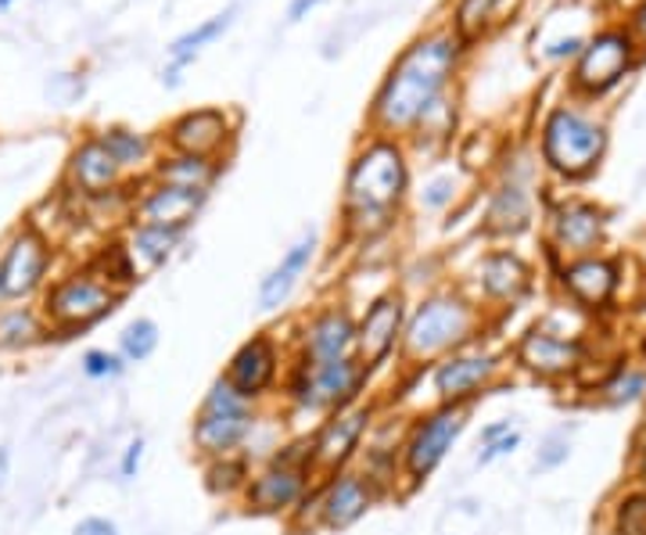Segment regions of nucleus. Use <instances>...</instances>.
<instances>
[{"mask_svg": "<svg viewBox=\"0 0 646 535\" xmlns=\"http://www.w3.org/2000/svg\"><path fill=\"white\" fill-rule=\"evenodd\" d=\"M456 65V40L427 37L395 61L388 80L381 83L374 101V127L384 133H406L421 127V119L431 112V104L442 98L450 72Z\"/></svg>", "mask_w": 646, "mask_h": 535, "instance_id": "obj_1", "label": "nucleus"}, {"mask_svg": "<svg viewBox=\"0 0 646 535\" xmlns=\"http://www.w3.org/2000/svg\"><path fill=\"white\" fill-rule=\"evenodd\" d=\"M410 188V165L395 141L366 144L345 176V226L360 238L388 231Z\"/></svg>", "mask_w": 646, "mask_h": 535, "instance_id": "obj_2", "label": "nucleus"}, {"mask_svg": "<svg viewBox=\"0 0 646 535\" xmlns=\"http://www.w3.org/2000/svg\"><path fill=\"white\" fill-rule=\"evenodd\" d=\"M485 313L482 305L464 292L442 287V292L424 295L410 310L398 360L406 366H435L438 360L460 353V349L482 345Z\"/></svg>", "mask_w": 646, "mask_h": 535, "instance_id": "obj_3", "label": "nucleus"}, {"mask_svg": "<svg viewBox=\"0 0 646 535\" xmlns=\"http://www.w3.org/2000/svg\"><path fill=\"white\" fill-rule=\"evenodd\" d=\"M374 371L360 356L334 360V363H287L281 395L291 410L313 417H327L334 410H345L352 403H363V392L371 388Z\"/></svg>", "mask_w": 646, "mask_h": 535, "instance_id": "obj_4", "label": "nucleus"}, {"mask_svg": "<svg viewBox=\"0 0 646 535\" xmlns=\"http://www.w3.org/2000/svg\"><path fill=\"white\" fill-rule=\"evenodd\" d=\"M316 482L320 475L313 467L310 438L287 442L263 467H255L249 488L241 493V507L255 517H291L302 507V499L313 493Z\"/></svg>", "mask_w": 646, "mask_h": 535, "instance_id": "obj_5", "label": "nucleus"}, {"mask_svg": "<svg viewBox=\"0 0 646 535\" xmlns=\"http://www.w3.org/2000/svg\"><path fill=\"white\" fill-rule=\"evenodd\" d=\"M607 151V130L575 109H553L543 127V162L557 176H589Z\"/></svg>", "mask_w": 646, "mask_h": 535, "instance_id": "obj_6", "label": "nucleus"}, {"mask_svg": "<svg viewBox=\"0 0 646 535\" xmlns=\"http://www.w3.org/2000/svg\"><path fill=\"white\" fill-rule=\"evenodd\" d=\"M467 417H471V406H442L438 403L435 410H427V414H421L406 427L403 478L410 482V488H421L442 467V461L456 446V438L464 435Z\"/></svg>", "mask_w": 646, "mask_h": 535, "instance_id": "obj_7", "label": "nucleus"}, {"mask_svg": "<svg viewBox=\"0 0 646 535\" xmlns=\"http://www.w3.org/2000/svg\"><path fill=\"white\" fill-rule=\"evenodd\" d=\"M377 410H381L377 403H352L345 410H334V414L316 424V432L310 435V453L320 478L352 467L363 442L377 427Z\"/></svg>", "mask_w": 646, "mask_h": 535, "instance_id": "obj_8", "label": "nucleus"}, {"mask_svg": "<svg viewBox=\"0 0 646 535\" xmlns=\"http://www.w3.org/2000/svg\"><path fill=\"white\" fill-rule=\"evenodd\" d=\"M503 366H506L503 356L485 345L460 349V353L427 366L431 392H435V400L442 406H471L485 392L496 388V381L503 377Z\"/></svg>", "mask_w": 646, "mask_h": 535, "instance_id": "obj_9", "label": "nucleus"}, {"mask_svg": "<svg viewBox=\"0 0 646 535\" xmlns=\"http://www.w3.org/2000/svg\"><path fill=\"white\" fill-rule=\"evenodd\" d=\"M115 302H119V292L101 273H72V277L58 281L48 292V299H43V316L51 320L54 331L72 334L98 324L101 316L115 310Z\"/></svg>", "mask_w": 646, "mask_h": 535, "instance_id": "obj_10", "label": "nucleus"}, {"mask_svg": "<svg viewBox=\"0 0 646 535\" xmlns=\"http://www.w3.org/2000/svg\"><path fill=\"white\" fill-rule=\"evenodd\" d=\"M356 356V316L349 305L327 302L313 310L291 334V360L316 366Z\"/></svg>", "mask_w": 646, "mask_h": 535, "instance_id": "obj_11", "label": "nucleus"}, {"mask_svg": "<svg viewBox=\"0 0 646 535\" xmlns=\"http://www.w3.org/2000/svg\"><path fill=\"white\" fill-rule=\"evenodd\" d=\"M287 363H291V349L276 334L259 331L249 342L238 345V353L230 356L223 377L249 395L252 403H263L266 395L276 392V385H284Z\"/></svg>", "mask_w": 646, "mask_h": 535, "instance_id": "obj_12", "label": "nucleus"}, {"mask_svg": "<svg viewBox=\"0 0 646 535\" xmlns=\"http://www.w3.org/2000/svg\"><path fill=\"white\" fill-rule=\"evenodd\" d=\"M316 496V528L323 532H345L360 525L381 499L377 485L356 467H345L337 475H323L313 488Z\"/></svg>", "mask_w": 646, "mask_h": 535, "instance_id": "obj_13", "label": "nucleus"}, {"mask_svg": "<svg viewBox=\"0 0 646 535\" xmlns=\"http://www.w3.org/2000/svg\"><path fill=\"white\" fill-rule=\"evenodd\" d=\"M406 320H410V305L403 292H384L363 310V316L356 320V356L371 371H381L392 356H398Z\"/></svg>", "mask_w": 646, "mask_h": 535, "instance_id": "obj_14", "label": "nucleus"}, {"mask_svg": "<svg viewBox=\"0 0 646 535\" xmlns=\"http://www.w3.org/2000/svg\"><path fill=\"white\" fill-rule=\"evenodd\" d=\"M636 58V40L625 29H607L596 40H589L582 48L578 69H575V87L582 94H607L614 83H622V75L628 72Z\"/></svg>", "mask_w": 646, "mask_h": 535, "instance_id": "obj_15", "label": "nucleus"}, {"mask_svg": "<svg viewBox=\"0 0 646 535\" xmlns=\"http://www.w3.org/2000/svg\"><path fill=\"white\" fill-rule=\"evenodd\" d=\"M259 406L249 410H230V414H209V410H198V417L191 424V442L194 453L202 461H220V456L244 453V446L259 432Z\"/></svg>", "mask_w": 646, "mask_h": 535, "instance_id": "obj_16", "label": "nucleus"}, {"mask_svg": "<svg viewBox=\"0 0 646 535\" xmlns=\"http://www.w3.org/2000/svg\"><path fill=\"white\" fill-rule=\"evenodd\" d=\"M51 266V249L37 231H22L8 244L4 259H0V299H26L48 277Z\"/></svg>", "mask_w": 646, "mask_h": 535, "instance_id": "obj_17", "label": "nucleus"}, {"mask_svg": "<svg viewBox=\"0 0 646 535\" xmlns=\"http://www.w3.org/2000/svg\"><path fill=\"white\" fill-rule=\"evenodd\" d=\"M514 363L538 381H557V377H567L578 371L582 345L546 327H532L528 334H521V342L514 345Z\"/></svg>", "mask_w": 646, "mask_h": 535, "instance_id": "obj_18", "label": "nucleus"}, {"mask_svg": "<svg viewBox=\"0 0 646 535\" xmlns=\"http://www.w3.org/2000/svg\"><path fill=\"white\" fill-rule=\"evenodd\" d=\"M316 259V234L299 238L291 249L284 252V259L276 263L263 281H259V310L263 313H281L284 305L295 295V287L302 281V273L313 266Z\"/></svg>", "mask_w": 646, "mask_h": 535, "instance_id": "obj_19", "label": "nucleus"}, {"mask_svg": "<svg viewBox=\"0 0 646 535\" xmlns=\"http://www.w3.org/2000/svg\"><path fill=\"white\" fill-rule=\"evenodd\" d=\"M478 287L488 305H514L528 295L532 270L517 252H488L478 263Z\"/></svg>", "mask_w": 646, "mask_h": 535, "instance_id": "obj_20", "label": "nucleus"}, {"mask_svg": "<svg viewBox=\"0 0 646 535\" xmlns=\"http://www.w3.org/2000/svg\"><path fill=\"white\" fill-rule=\"evenodd\" d=\"M169 141L180 155H198V159H215L230 141V122L215 109H198L173 122Z\"/></svg>", "mask_w": 646, "mask_h": 535, "instance_id": "obj_21", "label": "nucleus"}, {"mask_svg": "<svg viewBox=\"0 0 646 535\" xmlns=\"http://www.w3.org/2000/svg\"><path fill=\"white\" fill-rule=\"evenodd\" d=\"M209 191L173 188V183H159L144 202H141V223L148 226H169V231H183L198 212H202Z\"/></svg>", "mask_w": 646, "mask_h": 535, "instance_id": "obj_22", "label": "nucleus"}, {"mask_svg": "<svg viewBox=\"0 0 646 535\" xmlns=\"http://www.w3.org/2000/svg\"><path fill=\"white\" fill-rule=\"evenodd\" d=\"M604 223L607 216L599 212L596 205L586 202H575V205H564L557 216H553V244L567 255H589L599 238H604Z\"/></svg>", "mask_w": 646, "mask_h": 535, "instance_id": "obj_23", "label": "nucleus"}, {"mask_svg": "<svg viewBox=\"0 0 646 535\" xmlns=\"http://www.w3.org/2000/svg\"><path fill=\"white\" fill-rule=\"evenodd\" d=\"M561 284L578 305H593L596 310V305H604L614 295V287H618V270H614V263H607V259L582 255L561 270Z\"/></svg>", "mask_w": 646, "mask_h": 535, "instance_id": "obj_24", "label": "nucleus"}, {"mask_svg": "<svg viewBox=\"0 0 646 535\" xmlns=\"http://www.w3.org/2000/svg\"><path fill=\"white\" fill-rule=\"evenodd\" d=\"M532 223V194L521 180H503L496 194H492L488 212H485V231L499 238H514L528 231Z\"/></svg>", "mask_w": 646, "mask_h": 535, "instance_id": "obj_25", "label": "nucleus"}, {"mask_svg": "<svg viewBox=\"0 0 646 535\" xmlns=\"http://www.w3.org/2000/svg\"><path fill=\"white\" fill-rule=\"evenodd\" d=\"M119 170L122 165L112 151L104 148V141H87L72 155V180H75V188L87 194H104L108 188H115Z\"/></svg>", "mask_w": 646, "mask_h": 535, "instance_id": "obj_26", "label": "nucleus"}, {"mask_svg": "<svg viewBox=\"0 0 646 535\" xmlns=\"http://www.w3.org/2000/svg\"><path fill=\"white\" fill-rule=\"evenodd\" d=\"M255 475L252 467V456L249 453H234V456H220V461H209L205 464V485L212 496H223V499H241V493L249 488Z\"/></svg>", "mask_w": 646, "mask_h": 535, "instance_id": "obj_27", "label": "nucleus"}, {"mask_svg": "<svg viewBox=\"0 0 646 535\" xmlns=\"http://www.w3.org/2000/svg\"><path fill=\"white\" fill-rule=\"evenodd\" d=\"M180 234H183V231H169V226H148V223L137 226L133 241L127 244L130 255H133L137 273H148V270L162 266L165 259H169V252L176 249Z\"/></svg>", "mask_w": 646, "mask_h": 535, "instance_id": "obj_28", "label": "nucleus"}, {"mask_svg": "<svg viewBox=\"0 0 646 535\" xmlns=\"http://www.w3.org/2000/svg\"><path fill=\"white\" fill-rule=\"evenodd\" d=\"M220 165L215 159H198V155H173L159 165V180L173 183V188H191V191H209Z\"/></svg>", "mask_w": 646, "mask_h": 535, "instance_id": "obj_29", "label": "nucleus"}, {"mask_svg": "<svg viewBox=\"0 0 646 535\" xmlns=\"http://www.w3.org/2000/svg\"><path fill=\"white\" fill-rule=\"evenodd\" d=\"M159 339H162V334H159L155 320H148V316L133 320V324L119 334V356L127 360V363H144V360L155 356Z\"/></svg>", "mask_w": 646, "mask_h": 535, "instance_id": "obj_30", "label": "nucleus"}, {"mask_svg": "<svg viewBox=\"0 0 646 535\" xmlns=\"http://www.w3.org/2000/svg\"><path fill=\"white\" fill-rule=\"evenodd\" d=\"M43 334L40 320L29 310H8L0 313V349H26Z\"/></svg>", "mask_w": 646, "mask_h": 535, "instance_id": "obj_31", "label": "nucleus"}, {"mask_svg": "<svg viewBox=\"0 0 646 535\" xmlns=\"http://www.w3.org/2000/svg\"><path fill=\"white\" fill-rule=\"evenodd\" d=\"M230 19H234V8H230V11H223V14H215V19H209L205 26L191 29V33H183L180 40H173V48H169V54H173V61H176V65H183V61H191L198 51L205 48L209 40H215V37H220L223 29L230 26Z\"/></svg>", "mask_w": 646, "mask_h": 535, "instance_id": "obj_32", "label": "nucleus"}, {"mask_svg": "<svg viewBox=\"0 0 646 535\" xmlns=\"http://www.w3.org/2000/svg\"><path fill=\"white\" fill-rule=\"evenodd\" d=\"M499 4L503 0H460V11H456V29L460 37H482L492 22H499Z\"/></svg>", "mask_w": 646, "mask_h": 535, "instance_id": "obj_33", "label": "nucleus"}, {"mask_svg": "<svg viewBox=\"0 0 646 535\" xmlns=\"http://www.w3.org/2000/svg\"><path fill=\"white\" fill-rule=\"evenodd\" d=\"M599 395H604V403L610 406H628L646 395V371H636V366H625L610 381L599 385Z\"/></svg>", "mask_w": 646, "mask_h": 535, "instance_id": "obj_34", "label": "nucleus"}, {"mask_svg": "<svg viewBox=\"0 0 646 535\" xmlns=\"http://www.w3.org/2000/svg\"><path fill=\"white\" fill-rule=\"evenodd\" d=\"M249 406H259V403H252L249 395H244L241 388H234L230 381L220 374L209 385V392H205V400H202V406L198 410H209V414H230V410H249Z\"/></svg>", "mask_w": 646, "mask_h": 535, "instance_id": "obj_35", "label": "nucleus"}, {"mask_svg": "<svg viewBox=\"0 0 646 535\" xmlns=\"http://www.w3.org/2000/svg\"><path fill=\"white\" fill-rule=\"evenodd\" d=\"M98 266H101V277L108 281V284H133V281H141V273H137V266H133V255H130V249H122V244H112L101 259H98Z\"/></svg>", "mask_w": 646, "mask_h": 535, "instance_id": "obj_36", "label": "nucleus"}, {"mask_svg": "<svg viewBox=\"0 0 646 535\" xmlns=\"http://www.w3.org/2000/svg\"><path fill=\"white\" fill-rule=\"evenodd\" d=\"M101 141L119 159V165H137L148 155V141H144V137L130 133V130H108Z\"/></svg>", "mask_w": 646, "mask_h": 535, "instance_id": "obj_37", "label": "nucleus"}, {"mask_svg": "<svg viewBox=\"0 0 646 535\" xmlns=\"http://www.w3.org/2000/svg\"><path fill=\"white\" fill-rule=\"evenodd\" d=\"M567 456H572V438H567V427H557V432H549L543 442H538L535 471H557Z\"/></svg>", "mask_w": 646, "mask_h": 535, "instance_id": "obj_38", "label": "nucleus"}, {"mask_svg": "<svg viewBox=\"0 0 646 535\" xmlns=\"http://www.w3.org/2000/svg\"><path fill=\"white\" fill-rule=\"evenodd\" d=\"M127 371V360L115 356V353H104V349H90L83 356V374L94 377V381H112Z\"/></svg>", "mask_w": 646, "mask_h": 535, "instance_id": "obj_39", "label": "nucleus"}, {"mask_svg": "<svg viewBox=\"0 0 646 535\" xmlns=\"http://www.w3.org/2000/svg\"><path fill=\"white\" fill-rule=\"evenodd\" d=\"M618 532L646 535V496H628L618 503Z\"/></svg>", "mask_w": 646, "mask_h": 535, "instance_id": "obj_40", "label": "nucleus"}, {"mask_svg": "<svg viewBox=\"0 0 646 535\" xmlns=\"http://www.w3.org/2000/svg\"><path fill=\"white\" fill-rule=\"evenodd\" d=\"M453 194H456V183L453 176H438V180H431L424 194H421V205L431 209V212H442L445 205H453Z\"/></svg>", "mask_w": 646, "mask_h": 535, "instance_id": "obj_41", "label": "nucleus"}, {"mask_svg": "<svg viewBox=\"0 0 646 535\" xmlns=\"http://www.w3.org/2000/svg\"><path fill=\"white\" fill-rule=\"evenodd\" d=\"M521 450V432H511V435H503L496 442H488V446H482L478 453V467H492L496 461H503V456H511Z\"/></svg>", "mask_w": 646, "mask_h": 535, "instance_id": "obj_42", "label": "nucleus"}, {"mask_svg": "<svg viewBox=\"0 0 646 535\" xmlns=\"http://www.w3.org/2000/svg\"><path fill=\"white\" fill-rule=\"evenodd\" d=\"M141 461H144V438H133L130 446H127V453H122V464H119L122 482H133L137 478V471H141Z\"/></svg>", "mask_w": 646, "mask_h": 535, "instance_id": "obj_43", "label": "nucleus"}, {"mask_svg": "<svg viewBox=\"0 0 646 535\" xmlns=\"http://www.w3.org/2000/svg\"><path fill=\"white\" fill-rule=\"evenodd\" d=\"M75 535H119V525L108 522V517H83L75 525Z\"/></svg>", "mask_w": 646, "mask_h": 535, "instance_id": "obj_44", "label": "nucleus"}, {"mask_svg": "<svg viewBox=\"0 0 646 535\" xmlns=\"http://www.w3.org/2000/svg\"><path fill=\"white\" fill-rule=\"evenodd\" d=\"M511 432H517L511 417H503V421H492V424H485V427H482V446H488V442H496V438L511 435Z\"/></svg>", "mask_w": 646, "mask_h": 535, "instance_id": "obj_45", "label": "nucleus"}, {"mask_svg": "<svg viewBox=\"0 0 646 535\" xmlns=\"http://www.w3.org/2000/svg\"><path fill=\"white\" fill-rule=\"evenodd\" d=\"M320 4V0H291V8H287V22H302V14L305 11H313Z\"/></svg>", "mask_w": 646, "mask_h": 535, "instance_id": "obj_46", "label": "nucleus"}, {"mask_svg": "<svg viewBox=\"0 0 646 535\" xmlns=\"http://www.w3.org/2000/svg\"><path fill=\"white\" fill-rule=\"evenodd\" d=\"M582 48V40L578 37H572V40H561V43H553L549 48V58H564V54H575Z\"/></svg>", "mask_w": 646, "mask_h": 535, "instance_id": "obj_47", "label": "nucleus"}, {"mask_svg": "<svg viewBox=\"0 0 646 535\" xmlns=\"http://www.w3.org/2000/svg\"><path fill=\"white\" fill-rule=\"evenodd\" d=\"M636 33L646 40V0H643V8L636 11Z\"/></svg>", "mask_w": 646, "mask_h": 535, "instance_id": "obj_48", "label": "nucleus"}, {"mask_svg": "<svg viewBox=\"0 0 646 535\" xmlns=\"http://www.w3.org/2000/svg\"><path fill=\"white\" fill-rule=\"evenodd\" d=\"M8 461H11L8 446H0V485H4V475H8Z\"/></svg>", "mask_w": 646, "mask_h": 535, "instance_id": "obj_49", "label": "nucleus"}, {"mask_svg": "<svg viewBox=\"0 0 646 535\" xmlns=\"http://www.w3.org/2000/svg\"><path fill=\"white\" fill-rule=\"evenodd\" d=\"M636 471H639V478L646 482V446L639 450V464H636Z\"/></svg>", "mask_w": 646, "mask_h": 535, "instance_id": "obj_50", "label": "nucleus"}, {"mask_svg": "<svg viewBox=\"0 0 646 535\" xmlns=\"http://www.w3.org/2000/svg\"><path fill=\"white\" fill-rule=\"evenodd\" d=\"M11 4V0H0V8H8Z\"/></svg>", "mask_w": 646, "mask_h": 535, "instance_id": "obj_51", "label": "nucleus"}]
</instances>
